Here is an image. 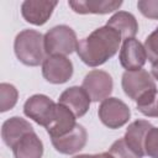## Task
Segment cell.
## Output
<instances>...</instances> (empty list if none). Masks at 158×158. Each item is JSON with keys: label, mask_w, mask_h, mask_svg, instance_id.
Instances as JSON below:
<instances>
[{"label": "cell", "mask_w": 158, "mask_h": 158, "mask_svg": "<svg viewBox=\"0 0 158 158\" xmlns=\"http://www.w3.org/2000/svg\"><path fill=\"white\" fill-rule=\"evenodd\" d=\"M57 4L56 0H25L21 4V15L28 23L42 26L49 20Z\"/></svg>", "instance_id": "10"}, {"label": "cell", "mask_w": 158, "mask_h": 158, "mask_svg": "<svg viewBox=\"0 0 158 158\" xmlns=\"http://www.w3.org/2000/svg\"><path fill=\"white\" fill-rule=\"evenodd\" d=\"M81 88L86 91L91 101L98 102L110 98V94L114 89V81L107 72L94 69L84 77Z\"/></svg>", "instance_id": "7"}, {"label": "cell", "mask_w": 158, "mask_h": 158, "mask_svg": "<svg viewBox=\"0 0 158 158\" xmlns=\"http://www.w3.org/2000/svg\"><path fill=\"white\" fill-rule=\"evenodd\" d=\"M15 158H42L43 143L35 131L26 133L12 148Z\"/></svg>", "instance_id": "18"}, {"label": "cell", "mask_w": 158, "mask_h": 158, "mask_svg": "<svg viewBox=\"0 0 158 158\" xmlns=\"http://www.w3.org/2000/svg\"><path fill=\"white\" fill-rule=\"evenodd\" d=\"M151 72H152V77H153L156 80H158V63L152 64V69H151Z\"/></svg>", "instance_id": "26"}, {"label": "cell", "mask_w": 158, "mask_h": 158, "mask_svg": "<svg viewBox=\"0 0 158 158\" xmlns=\"http://www.w3.org/2000/svg\"><path fill=\"white\" fill-rule=\"evenodd\" d=\"M137 7L144 17L158 20V0H138Z\"/></svg>", "instance_id": "23"}, {"label": "cell", "mask_w": 158, "mask_h": 158, "mask_svg": "<svg viewBox=\"0 0 158 158\" xmlns=\"http://www.w3.org/2000/svg\"><path fill=\"white\" fill-rule=\"evenodd\" d=\"M68 5L77 14H99L105 15L118 10L122 5L121 0H70Z\"/></svg>", "instance_id": "13"}, {"label": "cell", "mask_w": 158, "mask_h": 158, "mask_svg": "<svg viewBox=\"0 0 158 158\" xmlns=\"http://www.w3.org/2000/svg\"><path fill=\"white\" fill-rule=\"evenodd\" d=\"M143 46L147 53V59L152 64L158 63V27L151 35H148Z\"/></svg>", "instance_id": "22"}, {"label": "cell", "mask_w": 158, "mask_h": 158, "mask_svg": "<svg viewBox=\"0 0 158 158\" xmlns=\"http://www.w3.org/2000/svg\"><path fill=\"white\" fill-rule=\"evenodd\" d=\"M32 131L33 128L28 121L20 116H12L4 121L1 126V138L7 147L12 148L26 133Z\"/></svg>", "instance_id": "15"}, {"label": "cell", "mask_w": 158, "mask_h": 158, "mask_svg": "<svg viewBox=\"0 0 158 158\" xmlns=\"http://www.w3.org/2000/svg\"><path fill=\"white\" fill-rule=\"evenodd\" d=\"M44 52L48 56H67L77 51L78 38L74 30L67 25H58L43 36Z\"/></svg>", "instance_id": "4"}, {"label": "cell", "mask_w": 158, "mask_h": 158, "mask_svg": "<svg viewBox=\"0 0 158 158\" xmlns=\"http://www.w3.org/2000/svg\"><path fill=\"white\" fill-rule=\"evenodd\" d=\"M152 127V123L146 120H136L131 122L125 132L123 139L126 144L139 157L146 156L144 153V139L147 132Z\"/></svg>", "instance_id": "16"}, {"label": "cell", "mask_w": 158, "mask_h": 158, "mask_svg": "<svg viewBox=\"0 0 158 158\" xmlns=\"http://www.w3.org/2000/svg\"><path fill=\"white\" fill-rule=\"evenodd\" d=\"M75 126V115L67 106L58 102L56 116L53 121L49 123V126L46 127V131L51 136V138H58L68 135L70 131L74 130Z\"/></svg>", "instance_id": "14"}, {"label": "cell", "mask_w": 158, "mask_h": 158, "mask_svg": "<svg viewBox=\"0 0 158 158\" xmlns=\"http://www.w3.org/2000/svg\"><path fill=\"white\" fill-rule=\"evenodd\" d=\"M118 60L127 72L142 69L147 60L144 46L136 38L125 40L118 53Z\"/></svg>", "instance_id": "9"}, {"label": "cell", "mask_w": 158, "mask_h": 158, "mask_svg": "<svg viewBox=\"0 0 158 158\" xmlns=\"http://www.w3.org/2000/svg\"><path fill=\"white\" fill-rule=\"evenodd\" d=\"M57 111V104L44 94H35L23 104V114L44 128L53 121Z\"/></svg>", "instance_id": "5"}, {"label": "cell", "mask_w": 158, "mask_h": 158, "mask_svg": "<svg viewBox=\"0 0 158 158\" xmlns=\"http://www.w3.org/2000/svg\"><path fill=\"white\" fill-rule=\"evenodd\" d=\"M121 86L123 93L136 104H142L154 96L158 90L154 79L152 75L144 70H133V72H125L121 79Z\"/></svg>", "instance_id": "3"}, {"label": "cell", "mask_w": 158, "mask_h": 158, "mask_svg": "<svg viewBox=\"0 0 158 158\" xmlns=\"http://www.w3.org/2000/svg\"><path fill=\"white\" fill-rule=\"evenodd\" d=\"M98 115L100 121L109 128L116 130L125 126L131 116L128 106L117 98H107L101 101Z\"/></svg>", "instance_id": "6"}, {"label": "cell", "mask_w": 158, "mask_h": 158, "mask_svg": "<svg viewBox=\"0 0 158 158\" xmlns=\"http://www.w3.org/2000/svg\"><path fill=\"white\" fill-rule=\"evenodd\" d=\"M138 111L141 114H143L144 116H148V117H158V94L151 101V104L138 109Z\"/></svg>", "instance_id": "24"}, {"label": "cell", "mask_w": 158, "mask_h": 158, "mask_svg": "<svg viewBox=\"0 0 158 158\" xmlns=\"http://www.w3.org/2000/svg\"><path fill=\"white\" fill-rule=\"evenodd\" d=\"M106 26L116 30L123 41L128 38H135V36L138 32V22L136 17L131 12L122 10L115 12L107 20Z\"/></svg>", "instance_id": "17"}, {"label": "cell", "mask_w": 158, "mask_h": 158, "mask_svg": "<svg viewBox=\"0 0 158 158\" xmlns=\"http://www.w3.org/2000/svg\"><path fill=\"white\" fill-rule=\"evenodd\" d=\"M19 98L17 89L9 83H1L0 84V112H5L11 110Z\"/></svg>", "instance_id": "19"}, {"label": "cell", "mask_w": 158, "mask_h": 158, "mask_svg": "<svg viewBox=\"0 0 158 158\" xmlns=\"http://www.w3.org/2000/svg\"><path fill=\"white\" fill-rule=\"evenodd\" d=\"M73 158H115V157L109 152H102L98 154H79V156H74Z\"/></svg>", "instance_id": "25"}, {"label": "cell", "mask_w": 158, "mask_h": 158, "mask_svg": "<svg viewBox=\"0 0 158 158\" xmlns=\"http://www.w3.org/2000/svg\"><path fill=\"white\" fill-rule=\"evenodd\" d=\"M121 40L116 30L105 25L78 42L77 54L84 64L99 67L117 53Z\"/></svg>", "instance_id": "1"}, {"label": "cell", "mask_w": 158, "mask_h": 158, "mask_svg": "<svg viewBox=\"0 0 158 158\" xmlns=\"http://www.w3.org/2000/svg\"><path fill=\"white\" fill-rule=\"evenodd\" d=\"M86 130L79 123H77L74 130L70 131L68 135L58 138H51L54 149L62 154H74L81 151L86 144Z\"/></svg>", "instance_id": "11"}, {"label": "cell", "mask_w": 158, "mask_h": 158, "mask_svg": "<svg viewBox=\"0 0 158 158\" xmlns=\"http://www.w3.org/2000/svg\"><path fill=\"white\" fill-rule=\"evenodd\" d=\"M109 153L112 154L115 158H142V157H139L138 154H136V153L126 144L123 137L116 139V141L111 144V147H110V149H109Z\"/></svg>", "instance_id": "20"}, {"label": "cell", "mask_w": 158, "mask_h": 158, "mask_svg": "<svg viewBox=\"0 0 158 158\" xmlns=\"http://www.w3.org/2000/svg\"><path fill=\"white\" fill-rule=\"evenodd\" d=\"M58 102L67 106L75 117H81L89 111L91 100L81 86H70L59 95Z\"/></svg>", "instance_id": "12"}, {"label": "cell", "mask_w": 158, "mask_h": 158, "mask_svg": "<svg viewBox=\"0 0 158 158\" xmlns=\"http://www.w3.org/2000/svg\"><path fill=\"white\" fill-rule=\"evenodd\" d=\"M144 153L149 158H158V127L152 126L144 139Z\"/></svg>", "instance_id": "21"}, {"label": "cell", "mask_w": 158, "mask_h": 158, "mask_svg": "<svg viewBox=\"0 0 158 158\" xmlns=\"http://www.w3.org/2000/svg\"><path fill=\"white\" fill-rule=\"evenodd\" d=\"M42 75L51 84H64L73 75V63L65 56H48L42 63Z\"/></svg>", "instance_id": "8"}, {"label": "cell", "mask_w": 158, "mask_h": 158, "mask_svg": "<svg viewBox=\"0 0 158 158\" xmlns=\"http://www.w3.org/2000/svg\"><path fill=\"white\" fill-rule=\"evenodd\" d=\"M14 51L22 64L28 67L40 65L46 59L43 35L30 28L20 31L14 41Z\"/></svg>", "instance_id": "2"}]
</instances>
